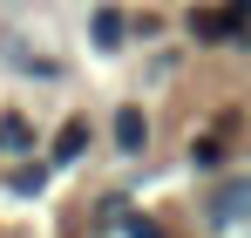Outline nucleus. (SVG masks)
Instances as JSON below:
<instances>
[{
    "label": "nucleus",
    "instance_id": "1",
    "mask_svg": "<svg viewBox=\"0 0 251 238\" xmlns=\"http://www.w3.org/2000/svg\"><path fill=\"white\" fill-rule=\"evenodd\" d=\"M238 28H245V21H238V14H217V7H197V14H190V34L197 41H224V34H238Z\"/></svg>",
    "mask_w": 251,
    "mask_h": 238
},
{
    "label": "nucleus",
    "instance_id": "2",
    "mask_svg": "<svg viewBox=\"0 0 251 238\" xmlns=\"http://www.w3.org/2000/svg\"><path fill=\"white\" fill-rule=\"evenodd\" d=\"M82 143H88V129H82V122H68V129L54 136V157H82Z\"/></svg>",
    "mask_w": 251,
    "mask_h": 238
},
{
    "label": "nucleus",
    "instance_id": "3",
    "mask_svg": "<svg viewBox=\"0 0 251 238\" xmlns=\"http://www.w3.org/2000/svg\"><path fill=\"white\" fill-rule=\"evenodd\" d=\"M95 41H102V48H116V41H123V21H116V14H109V7H102V14H95Z\"/></svg>",
    "mask_w": 251,
    "mask_h": 238
},
{
    "label": "nucleus",
    "instance_id": "4",
    "mask_svg": "<svg viewBox=\"0 0 251 238\" xmlns=\"http://www.w3.org/2000/svg\"><path fill=\"white\" fill-rule=\"evenodd\" d=\"M116 136L136 150V143H143V116H136V109H123V116H116Z\"/></svg>",
    "mask_w": 251,
    "mask_h": 238
},
{
    "label": "nucleus",
    "instance_id": "5",
    "mask_svg": "<svg viewBox=\"0 0 251 238\" xmlns=\"http://www.w3.org/2000/svg\"><path fill=\"white\" fill-rule=\"evenodd\" d=\"M217 143H224V129H210V136H197V163H217Z\"/></svg>",
    "mask_w": 251,
    "mask_h": 238
},
{
    "label": "nucleus",
    "instance_id": "6",
    "mask_svg": "<svg viewBox=\"0 0 251 238\" xmlns=\"http://www.w3.org/2000/svg\"><path fill=\"white\" fill-rule=\"evenodd\" d=\"M231 14H238V21H251V0H231Z\"/></svg>",
    "mask_w": 251,
    "mask_h": 238
}]
</instances>
